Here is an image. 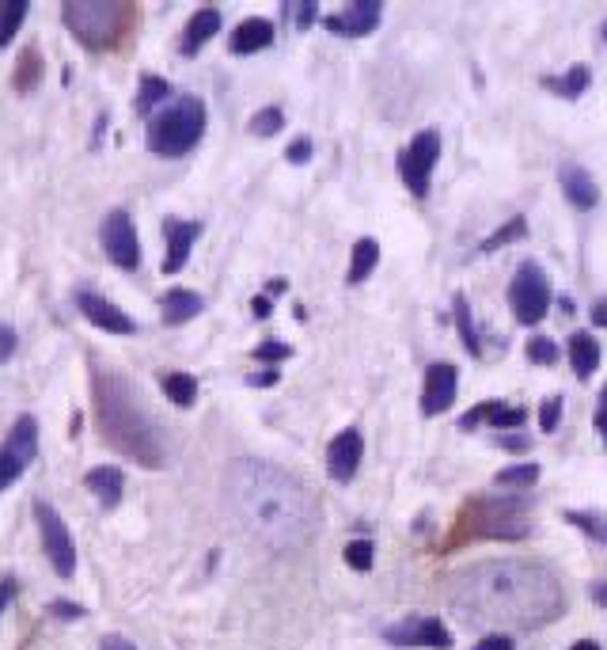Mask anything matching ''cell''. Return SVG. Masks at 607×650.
<instances>
[{
	"label": "cell",
	"instance_id": "obj_1",
	"mask_svg": "<svg viewBox=\"0 0 607 650\" xmlns=\"http://www.w3.org/2000/svg\"><path fill=\"white\" fill-rule=\"evenodd\" d=\"M452 605L463 620L483 628H543L562 612V585L543 563L486 559L459 570Z\"/></svg>",
	"mask_w": 607,
	"mask_h": 650
},
{
	"label": "cell",
	"instance_id": "obj_2",
	"mask_svg": "<svg viewBox=\"0 0 607 650\" xmlns=\"http://www.w3.org/2000/svg\"><path fill=\"white\" fill-rule=\"evenodd\" d=\"M228 498L239 525L274 551L304 544L315 529V502L304 483L285 468L259 461V456H244L232 464Z\"/></svg>",
	"mask_w": 607,
	"mask_h": 650
},
{
	"label": "cell",
	"instance_id": "obj_3",
	"mask_svg": "<svg viewBox=\"0 0 607 650\" xmlns=\"http://www.w3.org/2000/svg\"><path fill=\"white\" fill-rule=\"evenodd\" d=\"M91 388H95V415H99V434L110 449H118L122 456L159 468L164 464V438H159L156 422L149 419V411L141 407L137 392L130 380H122L118 373H107L95 366L91 369Z\"/></svg>",
	"mask_w": 607,
	"mask_h": 650
},
{
	"label": "cell",
	"instance_id": "obj_4",
	"mask_svg": "<svg viewBox=\"0 0 607 650\" xmlns=\"http://www.w3.org/2000/svg\"><path fill=\"white\" fill-rule=\"evenodd\" d=\"M205 134V103L198 95H183L171 107L156 110L149 122V149L164 160H175V156H186L190 149L201 141Z\"/></svg>",
	"mask_w": 607,
	"mask_h": 650
},
{
	"label": "cell",
	"instance_id": "obj_5",
	"mask_svg": "<svg viewBox=\"0 0 607 650\" xmlns=\"http://www.w3.org/2000/svg\"><path fill=\"white\" fill-rule=\"evenodd\" d=\"M61 15H65V27L84 46L107 50V46H115L118 35L125 30L130 4H115V0H65Z\"/></svg>",
	"mask_w": 607,
	"mask_h": 650
},
{
	"label": "cell",
	"instance_id": "obj_6",
	"mask_svg": "<svg viewBox=\"0 0 607 650\" xmlns=\"http://www.w3.org/2000/svg\"><path fill=\"white\" fill-rule=\"evenodd\" d=\"M509 305H513L517 320L528 327H535L551 312V282L539 271V263H524L517 271L513 285H509Z\"/></svg>",
	"mask_w": 607,
	"mask_h": 650
},
{
	"label": "cell",
	"instance_id": "obj_7",
	"mask_svg": "<svg viewBox=\"0 0 607 650\" xmlns=\"http://www.w3.org/2000/svg\"><path fill=\"white\" fill-rule=\"evenodd\" d=\"M437 156H440V134L437 130L414 134L410 145L398 152V171H403V183L410 186V195L425 198L429 176H433V168H437Z\"/></svg>",
	"mask_w": 607,
	"mask_h": 650
},
{
	"label": "cell",
	"instance_id": "obj_8",
	"mask_svg": "<svg viewBox=\"0 0 607 650\" xmlns=\"http://www.w3.org/2000/svg\"><path fill=\"white\" fill-rule=\"evenodd\" d=\"M35 517H38L42 548H46V556H50L54 570H57L61 578H73V570H76V548H73V536L65 529V521H61V514L54 510L50 502H35Z\"/></svg>",
	"mask_w": 607,
	"mask_h": 650
},
{
	"label": "cell",
	"instance_id": "obj_9",
	"mask_svg": "<svg viewBox=\"0 0 607 650\" xmlns=\"http://www.w3.org/2000/svg\"><path fill=\"white\" fill-rule=\"evenodd\" d=\"M103 251L107 259L122 266V271H137L141 266V240L133 229V217L125 210H110L103 221Z\"/></svg>",
	"mask_w": 607,
	"mask_h": 650
},
{
	"label": "cell",
	"instance_id": "obj_10",
	"mask_svg": "<svg viewBox=\"0 0 607 650\" xmlns=\"http://www.w3.org/2000/svg\"><path fill=\"white\" fill-rule=\"evenodd\" d=\"M478 529L486 536H501V541H520L528 536V510L524 502H509V498H493L483 502V517H478Z\"/></svg>",
	"mask_w": 607,
	"mask_h": 650
},
{
	"label": "cell",
	"instance_id": "obj_11",
	"mask_svg": "<svg viewBox=\"0 0 607 650\" xmlns=\"http://www.w3.org/2000/svg\"><path fill=\"white\" fill-rule=\"evenodd\" d=\"M456 388H459V373L452 361H433L425 373V388H422V411L425 415H444L456 403Z\"/></svg>",
	"mask_w": 607,
	"mask_h": 650
},
{
	"label": "cell",
	"instance_id": "obj_12",
	"mask_svg": "<svg viewBox=\"0 0 607 650\" xmlns=\"http://www.w3.org/2000/svg\"><path fill=\"white\" fill-rule=\"evenodd\" d=\"M361 456H364V441L361 434L349 426V430H342L338 438L330 441V449H327V472H330V480H338V483H349L357 475L361 468Z\"/></svg>",
	"mask_w": 607,
	"mask_h": 650
},
{
	"label": "cell",
	"instance_id": "obj_13",
	"mask_svg": "<svg viewBox=\"0 0 607 650\" xmlns=\"http://www.w3.org/2000/svg\"><path fill=\"white\" fill-rule=\"evenodd\" d=\"M383 636H388V643H395V646H437V650L452 646V631L440 620H406V624L388 628Z\"/></svg>",
	"mask_w": 607,
	"mask_h": 650
},
{
	"label": "cell",
	"instance_id": "obj_14",
	"mask_svg": "<svg viewBox=\"0 0 607 650\" xmlns=\"http://www.w3.org/2000/svg\"><path fill=\"white\" fill-rule=\"evenodd\" d=\"M76 305H80V312H84L95 327L110 331V335H133V331H137V324L130 320V316H125L118 305H110V300L99 297V293H80Z\"/></svg>",
	"mask_w": 607,
	"mask_h": 650
},
{
	"label": "cell",
	"instance_id": "obj_15",
	"mask_svg": "<svg viewBox=\"0 0 607 650\" xmlns=\"http://www.w3.org/2000/svg\"><path fill=\"white\" fill-rule=\"evenodd\" d=\"M380 23V4L376 0H354L346 12H334L327 15V30L334 35H346V39H361Z\"/></svg>",
	"mask_w": 607,
	"mask_h": 650
},
{
	"label": "cell",
	"instance_id": "obj_16",
	"mask_svg": "<svg viewBox=\"0 0 607 650\" xmlns=\"http://www.w3.org/2000/svg\"><path fill=\"white\" fill-rule=\"evenodd\" d=\"M164 236H167V259H164V274H179L183 263L190 259V247L201 236V225L198 221H175L167 217L164 221Z\"/></svg>",
	"mask_w": 607,
	"mask_h": 650
},
{
	"label": "cell",
	"instance_id": "obj_17",
	"mask_svg": "<svg viewBox=\"0 0 607 650\" xmlns=\"http://www.w3.org/2000/svg\"><path fill=\"white\" fill-rule=\"evenodd\" d=\"M266 46H274V23L262 20V15H251V20H244L232 30V39H228L232 54H259V50H266Z\"/></svg>",
	"mask_w": 607,
	"mask_h": 650
},
{
	"label": "cell",
	"instance_id": "obj_18",
	"mask_svg": "<svg viewBox=\"0 0 607 650\" xmlns=\"http://www.w3.org/2000/svg\"><path fill=\"white\" fill-rule=\"evenodd\" d=\"M201 308H205V300L194 290H167L164 297H159V316H164V324H171V327L194 320Z\"/></svg>",
	"mask_w": 607,
	"mask_h": 650
},
{
	"label": "cell",
	"instance_id": "obj_19",
	"mask_svg": "<svg viewBox=\"0 0 607 650\" xmlns=\"http://www.w3.org/2000/svg\"><path fill=\"white\" fill-rule=\"evenodd\" d=\"M562 190H566V198L577 205V210H593V205L600 202V186L593 183V176H588L581 164H566L562 168Z\"/></svg>",
	"mask_w": 607,
	"mask_h": 650
},
{
	"label": "cell",
	"instance_id": "obj_20",
	"mask_svg": "<svg viewBox=\"0 0 607 650\" xmlns=\"http://www.w3.org/2000/svg\"><path fill=\"white\" fill-rule=\"evenodd\" d=\"M217 30H220V12L217 8H198L194 15H190L186 30H183V46H179V50L183 54H198L201 46L217 35Z\"/></svg>",
	"mask_w": 607,
	"mask_h": 650
},
{
	"label": "cell",
	"instance_id": "obj_21",
	"mask_svg": "<svg viewBox=\"0 0 607 650\" xmlns=\"http://www.w3.org/2000/svg\"><path fill=\"white\" fill-rule=\"evenodd\" d=\"M88 490L95 498H99L107 510L110 506H118L122 502V487H125V475H122V468H115V464H99V468H91L88 472Z\"/></svg>",
	"mask_w": 607,
	"mask_h": 650
},
{
	"label": "cell",
	"instance_id": "obj_22",
	"mask_svg": "<svg viewBox=\"0 0 607 650\" xmlns=\"http://www.w3.org/2000/svg\"><path fill=\"white\" fill-rule=\"evenodd\" d=\"M569 366H573V373H577L581 380L596 373V366H600V342L588 335V331H577V335L569 339Z\"/></svg>",
	"mask_w": 607,
	"mask_h": 650
},
{
	"label": "cell",
	"instance_id": "obj_23",
	"mask_svg": "<svg viewBox=\"0 0 607 650\" xmlns=\"http://www.w3.org/2000/svg\"><path fill=\"white\" fill-rule=\"evenodd\" d=\"M4 446H8L12 453H20L23 461L30 464V461H35V453H38V422L30 419V415H20V419H15V426H12V434H8Z\"/></svg>",
	"mask_w": 607,
	"mask_h": 650
},
{
	"label": "cell",
	"instance_id": "obj_24",
	"mask_svg": "<svg viewBox=\"0 0 607 650\" xmlns=\"http://www.w3.org/2000/svg\"><path fill=\"white\" fill-rule=\"evenodd\" d=\"M376 263H380V244L372 240V236H361V240L354 244V259H349V282H364L372 271H376Z\"/></svg>",
	"mask_w": 607,
	"mask_h": 650
},
{
	"label": "cell",
	"instance_id": "obj_25",
	"mask_svg": "<svg viewBox=\"0 0 607 650\" xmlns=\"http://www.w3.org/2000/svg\"><path fill=\"white\" fill-rule=\"evenodd\" d=\"M588 81H593V73H588L585 65H573L566 76H547L543 84H547L551 91H558V95H566V100H577V95H585Z\"/></svg>",
	"mask_w": 607,
	"mask_h": 650
},
{
	"label": "cell",
	"instance_id": "obj_26",
	"mask_svg": "<svg viewBox=\"0 0 607 650\" xmlns=\"http://www.w3.org/2000/svg\"><path fill=\"white\" fill-rule=\"evenodd\" d=\"M456 305V327H459V339H463V346H467V354H483V342H478V327H474V320H471V305H467V297H456L452 300Z\"/></svg>",
	"mask_w": 607,
	"mask_h": 650
},
{
	"label": "cell",
	"instance_id": "obj_27",
	"mask_svg": "<svg viewBox=\"0 0 607 650\" xmlns=\"http://www.w3.org/2000/svg\"><path fill=\"white\" fill-rule=\"evenodd\" d=\"M164 392H167V400L175 407H190L198 400V380L190 373H167L164 377Z\"/></svg>",
	"mask_w": 607,
	"mask_h": 650
},
{
	"label": "cell",
	"instance_id": "obj_28",
	"mask_svg": "<svg viewBox=\"0 0 607 650\" xmlns=\"http://www.w3.org/2000/svg\"><path fill=\"white\" fill-rule=\"evenodd\" d=\"M23 20H27V0H0V50L15 39Z\"/></svg>",
	"mask_w": 607,
	"mask_h": 650
},
{
	"label": "cell",
	"instance_id": "obj_29",
	"mask_svg": "<svg viewBox=\"0 0 607 650\" xmlns=\"http://www.w3.org/2000/svg\"><path fill=\"white\" fill-rule=\"evenodd\" d=\"M528 419V411L524 407H509V403H486V422L493 430H517Z\"/></svg>",
	"mask_w": 607,
	"mask_h": 650
},
{
	"label": "cell",
	"instance_id": "obj_30",
	"mask_svg": "<svg viewBox=\"0 0 607 650\" xmlns=\"http://www.w3.org/2000/svg\"><path fill=\"white\" fill-rule=\"evenodd\" d=\"M167 95H171V84L164 76H145V81H141V95H137V110L141 115H152V107L164 103Z\"/></svg>",
	"mask_w": 607,
	"mask_h": 650
},
{
	"label": "cell",
	"instance_id": "obj_31",
	"mask_svg": "<svg viewBox=\"0 0 607 650\" xmlns=\"http://www.w3.org/2000/svg\"><path fill=\"white\" fill-rule=\"evenodd\" d=\"M524 232H528V221H524V217H513V221H505V225L493 232V236H486V240L478 244V251H483V256H486V251H498V247H505V244L520 240Z\"/></svg>",
	"mask_w": 607,
	"mask_h": 650
},
{
	"label": "cell",
	"instance_id": "obj_32",
	"mask_svg": "<svg viewBox=\"0 0 607 650\" xmlns=\"http://www.w3.org/2000/svg\"><path fill=\"white\" fill-rule=\"evenodd\" d=\"M281 126H285L281 107H262L259 115H251V126H247V130H251L254 137H274Z\"/></svg>",
	"mask_w": 607,
	"mask_h": 650
},
{
	"label": "cell",
	"instance_id": "obj_33",
	"mask_svg": "<svg viewBox=\"0 0 607 650\" xmlns=\"http://www.w3.org/2000/svg\"><path fill=\"white\" fill-rule=\"evenodd\" d=\"M23 472H27V461H23V456H20V453H12L8 446H0V490L12 487Z\"/></svg>",
	"mask_w": 607,
	"mask_h": 650
},
{
	"label": "cell",
	"instance_id": "obj_34",
	"mask_svg": "<svg viewBox=\"0 0 607 650\" xmlns=\"http://www.w3.org/2000/svg\"><path fill=\"white\" fill-rule=\"evenodd\" d=\"M539 480V464H513L498 472V487H532Z\"/></svg>",
	"mask_w": 607,
	"mask_h": 650
},
{
	"label": "cell",
	"instance_id": "obj_35",
	"mask_svg": "<svg viewBox=\"0 0 607 650\" xmlns=\"http://www.w3.org/2000/svg\"><path fill=\"white\" fill-rule=\"evenodd\" d=\"M566 517H569L577 529H585L588 536H596V541L607 544V517H603V514H577V510H569Z\"/></svg>",
	"mask_w": 607,
	"mask_h": 650
},
{
	"label": "cell",
	"instance_id": "obj_36",
	"mask_svg": "<svg viewBox=\"0 0 607 650\" xmlns=\"http://www.w3.org/2000/svg\"><path fill=\"white\" fill-rule=\"evenodd\" d=\"M528 358L535 361V366H554V361H558V346L547 335H535L528 342Z\"/></svg>",
	"mask_w": 607,
	"mask_h": 650
},
{
	"label": "cell",
	"instance_id": "obj_37",
	"mask_svg": "<svg viewBox=\"0 0 607 650\" xmlns=\"http://www.w3.org/2000/svg\"><path fill=\"white\" fill-rule=\"evenodd\" d=\"M346 563L354 567V570H372V541L346 544Z\"/></svg>",
	"mask_w": 607,
	"mask_h": 650
},
{
	"label": "cell",
	"instance_id": "obj_38",
	"mask_svg": "<svg viewBox=\"0 0 607 650\" xmlns=\"http://www.w3.org/2000/svg\"><path fill=\"white\" fill-rule=\"evenodd\" d=\"M38 76H42V61H38V54H35V50H27V54H23V69L15 73V88L27 91L30 84L38 81Z\"/></svg>",
	"mask_w": 607,
	"mask_h": 650
},
{
	"label": "cell",
	"instance_id": "obj_39",
	"mask_svg": "<svg viewBox=\"0 0 607 650\" xmlns=\"http://www.w3.org/2000/svg\"><path fill=\"white\" fill-rule=\"evenodd\" d=\"M558 419H562V395H551V400L539 407V426L551 434V430H558Z\"/></svg>",
	"mask_w": 607,
	"mask_h": 650
},
{
	"label": "cell",
	"instance_id": "obj_40",
	"mask_svg": "<svg viewBox=\"0 0 607 650\" xmlns=\"http://www.w3.org/2000/svg\"><path fill=\"white\" fill-rule=\"evenodd\" d=\"M289 354L293 351L285 342H259V346H254V361H278V366H281Z\"/></svg>",
	"mask_w": 607,
	"mask_h": 650
},
{
	"label": "cell",
	"instance_id": "obj_41",
	"mask_svg": "<svg viewBox=\"0 0 607 650\" xmlns=\"http://www.w3.org/2000/svg\"><path fill=\"white\" fill-rule=\"evenodd\" d=\"M285 156H289V164H308L312 160V141L308 137H296L289 149H285Z\"/></svg>",
	"mask_w": 607,
	"mask_h": 650
},
{
	"label": "cell",
	"instance_id": "obj_42",
	"mask_svg": "<svg viewBox=\"0 0 607 650\" xmlns=\"http://www.w3.org/2000/svg\"><path fill=\"white\" fill-rule=\"evenodd\" d=\"M50 612H54V616H61V620H80V616H84V609L73 605V601H54Z\"/></svg>",
	"mask_w": 607,
	"mask_h": 650
},
{
	"label": "cell",
	"instance_id": "obj_43",
	"mask_svg": "<svg viewBox=\"0 0 607 650\" xmlns=\"http://www.w3.org/2000/svg\"><path fill=\"white\" fill-rule=\"evenodd\" d=\"M15 594H20V582H15V578H0V616H4V609L12 605Z\"/></svg>",
	"mask_w": 607,
	"mask_h": 650
},
{
	"label": "cell",
	"instance_id": "obj_44",
	"mask_svg": "<svg viewBox=\"0 0 607 650\" xmlns=\"http://www.w3.org/2000/svg\"><path fill=\"white\" fill-rule=\"evenodd\" d=\"M498 446H501V449H513V453H524V449L532 446V441L524 438V434H505V438H498Z\"/></svg>",
	"mask_w": 607,
	"mask_h": 650
},
{
	"label": "cell",
	"instance_id": "obj_45",
	"mask_svg": "<svg viewBox=\"0 0 607 650\" xmlns=\"http://www.w3.org/2000/svg\"><path fill=\"white\" fill-rule=\"evenodd\" d=\"M474 650H513V639L509 636H486Z\"/></svg>",
	"mask_w": 607,
	"mask_h": 650
},
{
	"label": "cell",
	"instance_id": "obj_46",
	"mask_svg": "<svg viewBox=\"0 0 607 650\" xmlns=\"http://www.w3.org/2000/svg\"><path fill=\"white\" fill-rule=\"evenodd\" d=\"M15 351V331L12 327H0V361Z\"/></svg>",
	"mask_w": 607,
	"mask_h": 650
},
{
	"label": "cell",
	"instance_id": "obj_47",
	"mask_svg": "<svg viewBox=\"0 0 607 650\" xmlns=\"http://www.w3.org/2000/svg\"><path fill=\"white\" fill-rule=\"evenodd\" d=\"M103 650H137L130 639H122V636H107L103 639Z\"/></svg>",
	"mask_w": 607,
	"mask_h": 650
},
{
	"label": "cell",
	"instance_id": "obj_48",
	"mask_svg": "<svg viewBox=\"0 0 607 650\" xmlns=\"http://www.w3.org/2000/svg\"><path fill=\"white\" fill-rule=\"evenodd\" d=\"M315 20V4H300L296 8V27H308Z\"/></svg>",
	"mask_w": 607,
	"mask_h": 650
},
{
	"label": "cell",
	"instance_id": "obj_49",
	"mask_svg": "<svg viewBox=\"0 0 607 650\" xmlns=\"http://www.w3.org/2000/svg\"><path fill=\"white\" fill-rule=\"evenodd\" d=\"M278 369H266V373H251V385H274Z\"/></svg>",
	"mask_w": 607,
	"mask_h": 650
},
{
	"label": "cell",
	"instance_id": "obj_50",
	"mask_svg": "<svg viewBox=\"0 0 607 650\" xmlns=\"http://www.w3.org/2000/svg\"><path fill=\"white\" fill-rule=\"evenodd\" d=\"M251 305H254V316H259V320H266V316H269V297H254Z\"/></svg>",
	"mask_w": 607,
	"mask_h": 650
},
{
	"label": "cell",
	"instance_id": "obj_51",
	"mask_svg": "<svg viewBox=\"0 0 607 650\" xmlns=\"http://www.w3.org/2000/svg\"><path fill=\"white\" fill-rule=\"evenodd\" d=\"M596 430H600V434H603V441H607V411H603V407L596 411Z\"/></svg>",
	"mask_w": 607,
	"mask_h": 650
},
{
	"label": "cell",
	"instance_id": "obj_52",
	"mask_svg": "<svg viewBox=\"0 0 607 650\" xmlns=\"http://www.w3.org/2000/svg\"><path fill=\"white\" fill-rule=\"evenodd\" d=\"M593 320H596V324H607V308H603V300H600V305L593 308Z\"/></svg>",
	"mask_w": 607,
	"mask_h": 650
},
{
	"label": "cell",
	"instance_id": "obj_53",
	"mask_svg": "<svg viewBox=\"0 0 607 650\" xmlns=\"http://www.w3.org/2000/svg\"><path fill=\"white\" fill-rule=\"evenodd\" d=\"M569 650H600V643H593V639H581V643H573Z\"/></svg>",
	"mask_w": 607,
	"mask_h": 650
},
{
	"label": "cell",
	"instance_id": "obj_54",
	"mask_svg": "<svg viewBox=\"0 0 607 650\" xmlns=\"http://www.w3.org/2000/svg\"><path fill=\"white\" fill-rule=\"evenodd\" d=\"M593 594H596V601H600V605H607V585H596Z\"/></svg>",
	"mask_w": 607,
	"mask_h": 650
},
{
	"label": "cell",
	"instance_id": "obj_55",
	"mask_svg": "<svg viewBox=\"0 0 607 650\" xmlns=\"http://www.w3.org/2000/svg\"><path fill=\"white\" fill-rule=\"evenodd\" d=\"M600 407L607 411V385H603V392H600Z\"/></svg>",
	"mask_w": 607,
	"mask_h": 650
},
{
	"label": "cell",
	"instance_id": "obj_56",
	"mask_svg": "<svg viewBox=\"0 0 607 650\" xmlns=\"http://www.w3.org/2000/svg\"><path fill=\"white\" fill-rule=\"evenodd\" d=\"M603 39H607V23H603Z\"/></svg>",
	"mask_w": 607,
	"mask_h": 650
}]
</instances>
